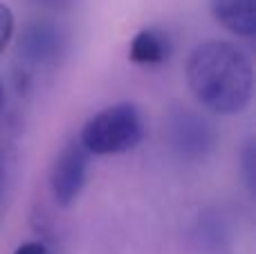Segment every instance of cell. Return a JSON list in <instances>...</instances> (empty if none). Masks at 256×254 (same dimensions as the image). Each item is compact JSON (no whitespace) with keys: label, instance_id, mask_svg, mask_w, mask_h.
<instances>
[{"label":"cell","instance_id":"9","mask_svg":"<svg viewBox=\"0 0 256 254\" xmlns=\"http://www.w3.org/2000/svg\"><path fill=\"white\" fill-rule=\"evenodd\" d=\"M243 174H245V180H248V187L254 192V180H256V176H254V164H256V153H254V144L250 142L248 146H245V151H243Z\"/></svg>","mask_w":256,"mask_h":254},{"label":"cell","instance_id":"2","mask_svg":"<svg viewBox=\"0 0 256 254\" xmlns=\"http://www.w3.org/2000/svg\"><path fill=\"white\" fill-rule=\"evenodd\" d=\"M144 140V120L135 104H115L97 112L81 128L79 142L90 156H117L132 151Z\"/></svg>","mask_w":256,"mask_h":254},{"label":"cell","instance_id":"10","mask_svg":"<svg viewBox=\"0 0 256 254\" xmlns=\"http://www.w3.org/2000/svg\"><path fill=\"white\" fill-rule=\"evenodd\" d=\"M14 254H45V246L38 241H30V243H22Z\"/></svg>","mask_w":256,"mask_h":254},{"label":"cell","instance_id":"1","mask_svg":"<svg viewBox=\"0 0 256 254\" xmlns=\"http://www.w3.org/2000/svg\"><path fill=\"white\" fill-rule=\"evenodd\" d=\"M186 84L207 110L236 115L254 90V70L243 50L227 40H204L186 61Z\"/></svg>","mask_w":256,"mask_h":254},{"label":"cell","instance_id":"8","mask_svg":"<svg viewBox=\"0 0 256 254\" xmlns=\"http://www.w3.org/2000/svg\"><path fill=\"white\" fill-rule=\"evenodd\" d=\"M12 34H14V14H12V9L0 2V54L4 52Z\"/></svg>","mask_w":256,"mask_h":254},{"label":"cell","instance_id":"5","mask_svg":"<svg viewBox=\"0 0 256 254\" xmlns=\"http://www.w3.org/2000/svg\"><path fill=\"white\" fill-rule=\"evenodd\" d=\"M216 22L236 36L256 34V0H209Z\"/></svg>","mask_w":256,"mask_h":254},{"label":"cell","instance_id":"4","mask_svg":"<svg viewBox=\"0 0 256 254\" xmlns=\"http://www.w3.org/2000/svg\"><path fill=\"white\" fill-rule=\"evenodd\" d=\"M214 128L194 112H178L171 120V144L178 156L186 160H200L214 148Z\"/></svg>","mask_w":256,"mask_h":254},{"label":"cell","instance_id":"11","mask_svg":"<svg viewBox=\"0 0 256 254\" xmlns=\"http://www.w3.org/2000/svg\"><path fill=\"white\" fill-rule=\"evenodd\" d=\"M36 2L48 4V7H66V4H70L72 0H36Z\"/></svg>","mask_w":256,"mask_h":254},{"label":"cell","instance_id":"3","mask_svg":"<svg viewBox=\"0 0 256 254\" xmlns=\"http://www.w3.org/2000/svg\"><path fill=\"white\" fill-rule=\"evenodd\" d=\"M90 153L81 142H70L56 158L52 169V194L61 207H70L86 184Z\"/></svg>","mask_w":256,"mask_h":254},{"label":"cell","instance_id":"7","mask_svg":"<svg viewBox=\"0 0 256 254\" xmlns=\"http://www.w3.org/2000/svg\"><path fill=\"white\" fill-rule=\"evenodd\" d=\"M130 61L155 66L168 58V40L155 30H142L130 43Z\"/></svg>","mask_w":256,"mask_h":254},{"label":"cell","instance_id":"6","mask_svg":"<svg viewBox=\"0 0 256 254\" xmlns=\"http://www.w3.org/2000/svg\"><path fill=\"white\" fill-rule=\"evenodd\" d=\"M61 48H63V36L52 25H45V22L30 25L22 32L20 43H18V50L25 54V58L34 63L54 61L61 54Z\"/></svg>","mask_w":256,"mask_h":254},{"label":"cell","instance_id":"12","mask_svg":"<svg viewBox=\"0 0 256 254\" xmlns=\"http://www.w3.org/2000/svg\"><path fill=\"white\" fill-rule=\"evenodd\" d=\"M4 102H7V97H4V86H2V81H0V115H2Z\"/></svg>","mask_w":256,"mask_h":254}]
</instances>
